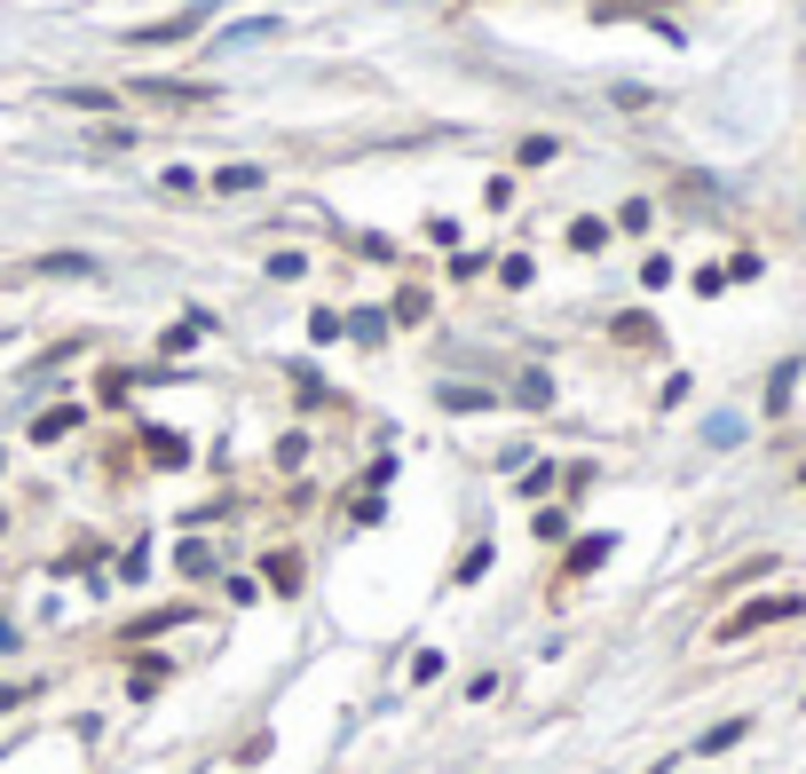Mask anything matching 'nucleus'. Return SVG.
I'll return each instance as SVG.
<instances>
[{
    "label": "nucleus",
    "mask_w": 806,
    "mask_h": 774,
    "mask_svg": "<svg viewBox=\"0 0 806 774\" xmlns=\"http://www.w3.org/2000/svg\"><path fill=\"white\" fill-rule=\"evenodd\" d=\"M601 561H609V537H585V546L569 553V577H585V569H601Z\"/></svg>",
    "instance_id": "9d476101"
},
{
    "label": "nucleus",
    "mask_w": 806,
    "mask_h": 774,
    "mask_svg": "<svg viewBox=\"0 0 806 774\" xmlns=\"http://www.w3.org/2000/svg\"><path fill=\"white\" fill-rule=\"evenodd\" d=\"M214 190H229V198H246V190H261V166H222V175H214Z\"/></svg>",
    "instance_id": "6e6552de"
},
{
    "label": "nucleus",
    "mask_w": 806,
    "mask_h": 774,
    "mask_svg": "<svg viewBox=\"0 0 806 774\" xmlns=\"http://www.w3.org/2000/svg\"><path fill=\"white\" fill-rule=\"evenodd\" d=\"M143 451H151L158 466H182V459H190V443H182V434H166V427H151V434H143Z\"/></svg>",
    "instance_id": "423d86ee"
},
{
    "label": "nucleus",
    "mask_w": 806,
    "mask_h": 774,
    "mask_svg": "<svg viewBox=\"0 0 806 774\" xmlns=\"http://www.w3.org/2000/svg\"><path fill=\"white\" fill-rule=\"evenodd\" d=\"M483 569H490V546H466V561H459V585H475Z\"/></svg>",
    "instance_id": "aec40b11"
},
{
    "label": "nucleus",
    "mask_w": 806,
    "mask_h": 774,
    "mask_svg": "<svg viewBox=\"0 0 806 774\" xmlns=\"http://www.w3.org/2000/svg\"><path fill=\"white\" fill-rule=\"evenodd\" d=\"M744 727H751V719H720V727H712V735H703V743H696V751H727V743H744Z\"/></svg>",
    "instance_id": "ddd939ff"
},
{
    "label": "nucleus",
    "mask_w": 806,
    "mask_h": 774,
    "mask_svg": "<svg viewBox=\"0 0 806 774\" xmlns=\"http://www.w3.org/2000/svg\"><path fill=\"white\" fill-rule=\"evenodd\" d=\"M569 246H578V253H601V246H609V222H569Z\"/></svg>",
    "instance_id": "1a4fd4ad"
},
{
    "label": "nucleus",
    "mask_w": 806,
    "mask_h": 774,
    "mask_svg": "<svg viewBox=\"0 0 806 774\" xmlns=\"http://www.w3.org/2000/svg\"><path fill=\"white\" fill-rule=\"evenodd\" d=\"M664 0H593V16H656Z\"/></svg>",
    "instance_id": "f8f14e48"
},
{
    "label": "nucleus",
    "mask_w": 806,
    "mask_h": 774,
    "mask_svg": "<svg viewBox=\"0 0 806 774\" xmlns=\"http://www.w3.org/2000/svg\"><path fill=\"white\" fill-rule=\"evenodd\" d=\"M617 341H632V348H649V341H656V324H649V317H617Z\"/></svg>",
    "instance_id": "f3484780"
},
{
    "label": "nucleus",
    "mask_w": 806,
    "mask_h": 774,
    "mask_svg": "<svg viewBox=\"0 0 806 774\" xmlns=\"http://www.w3.org/2000/svg\"><path fill=\"white\" fill-rule=\"evenodd\" d=\"M348 332H356V341H388V317H380V309H356Z\"/></svg>",
    "instance_id": "2eb2a0df"
},
{
    "label": "nucleus",
    "mask_w": 806,
    "mask_h": 774,
    "mask_svg": "<svg viewBox=\"0 0 806 774\" xmlns=\"http://www.w3.org/2000/svg\"><path fill=\"white\" fill-rule=\"evenodd\" d=\"M40 269H48V277H87V269H95V261H87V253H48Z\"/></svg>",
    "instance_id": "4468645a"
},
{
    "label": "nucleus",
    "mask_w": 806,
    "mask_h": 774,
    "mask_svg": "<svg viewBox=\"0 0 806 774\" xmlns=\"http://www.w3.org/2000/svg\"><path fill=\"white\" fill-rule=\"evenodd\" d=\"M561 143H554V134H530V143H522V166H546Z\"/></svg>",
    "instance_id": "412c9836"
},
{
    "label": "nucleus",
    "mask_w": 806,
    "mask_h": 774,
    "mask_svg": "<svg viewBox=\"0 0 806 774\" xmlns=\"http://www.w3.org/2000/svg\"><path fill=\"white\" fill-rule=\"evenodd\" d=\"M198 24H206V9H182V16H158V24H134V32H127V48H175V40H190Z\"/></svg>",
    "instance_id": "f03ea898"
},
{
    "label": "nucleus",
    "mask_w": 806,
    "mask_h": 774,
    "mask_svg": "<svg viewBox=\"0 0 806 774\" xmlns=\"http://www.w3.org/2000/svg\"><path fill=\"white\" fill-rule=\"evenodd\" d=\"M166 680V656H143V664H134V695H151Z\"/></svg>",
    "instance_id": "6ab92c4d"
},
{
    "label": "nucleus",
    "mask_w": 806,
    "mask_h": 774,
    "mask_svg": "<svg viewBox=\"0 0 806 774\" xmlns=\"http://www.w3.org/2000/svg\"><path fill=\"white\" fill-rule=\"evenodd\" d=\"M72 427H80V403H56V412H40V419H32V443H63Z\"/></svg>",
    "instance_id": "20e7f679"
},
{
    "label": "nucleus",
    "mask_w": 806,
    "mask_h": 774,
    "mask_svg": "<svg viewBox=\"0 0 806 774\" xmlns=\"http://www.w3.org/2000/svg\"><path fill=\"white\" fill-rule=\"evenodd\" d=\"M435 403H443V412H490L483 388H435Z\"/></svg>",
    "instance_id": "0eeeda50"
},
{
    "label": "nucleus",
    "mask_w": 806,
    "mask_h": 774,
    "mask_svg": "<svg viewBox=\"0 0 806 774\" xmlns=\"http://www.w3.org/2000/svg\"><path fill=\"white\" fill-rule=\"evenodd\" d=\"M269 277L293 285V277H309V261H300V253H269Z\"/></svg>",
    "instance_id": "dca6fc26"
},
{
    "label": "nucleus",
    "mask_w": 806,
    "mask_h": 774,
    "mask_svg": "<svg viewBox=\"0 0 806 774\" xmlns=\"http://www.w3.org/2000/svg\"><path fill=\"white\" fill-rule=\"evenodd\" d=\"M56 104L63 111H119V95H104V87H56Z\"/></svg>",
    "instance_id": "39448f33"
},
{
    "label": "nucleus",
    "mask_w": 806,
    "mask_h": 774,
    "mask_svg": "<svg viewBox=\"0 0 806 774\" xmlns=\"http://www.w3.org/2000/svg\"><path fill=\"white\" fill-rule=\"evenodd\" d=\"M798 617V593H767V600H744L735 617H720V641H744V632H767V624H783Z\"/></svg>",
    "instance_id": "f257e3e1"
},
{
    "label": "nucleus",
    "mask_w": 806,
    "mask_h": 774,
    "mask_svg": "<svg viewBox=\"0 0 806 774\" xmlns=\"http://www.w3.org/2000/svg\"><path fill=\"white\" fill-rule=\"evenodd\" d=\"M791 380H798V364H783V372L767 380V412H783V403H791Z\"/></svg>",
    "instance_id": "a211bd4d"
},
{
    "label": "nucleus",
    "mask_w": 806,
    "mask_h": 774,
    "mask_svg": "<svg viewBox=\"0 0 806 774\" xmlns=\"http://www.w3.org/2000/svg\"><path fill=\"white\" fill-rule=\"evenodd\" d=\"M166 624H182V609H151V617H134V624H127V641H151V632H166Z\"/></svg>",
    "instance_id": "9b49d317"
},
{
    "label": "nucleus",
    "mask_w": 806,
    "mask_h": 774,
    "mask_svg": "<svg viewBox=\"0 0 806 774\" xmlns=\"http://www.w3.org/2000/svg\"><path fill=\"white\" fill-rule=\"evenodd\" d=\"M641 285H649V293H656V285H672V261H664V253H649V261H641Z\"/></svg>",
    "instance_id": "4be33fe9"
},
{
    "label": "nucleus",
    "mask_w": 806,
    "mask_h": 774,
    "mask_svg": "<svg viewBox=\"0 0 806 774\" xmlns=\"http://www.w3.org/2000/svg\"><path fill=\"white\" fill-rule=\"evenodd\" d=\"M134 95H151V104H214V87H198V80H134Z\"/></svg>",
    "instance_id": "7ed1b4c3"
}]
</instances>
